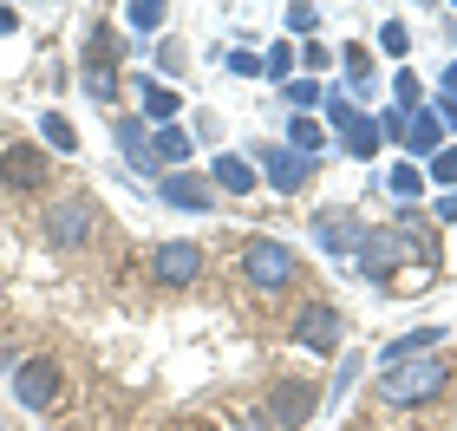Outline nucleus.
<instances>
[{
    "label": "nucleus",
    "instance_id": "obj_13",
    "mask_svg": "<svg viewBox=\"0 0 457 431\" xmlns=\"http://www.w3.org/2000/svg\"><path fill=\"white\" fill-rule=\"evenodd\" d=\"M112 137H118V151H124V163H131L137 177H163L157 157H151V125H144V118H118Z\"/></svg>",
    "mask_w": 457,
    "mask_h": 431
},
{
    "label": "nucleus",
    "instance_id": "obj_22",
    "mask_svg": "<svg viewBox=\"0 0 457 431\" xmlns=\"http://www.w3.org/2000/svg\"><path fill=\"white\" fill-rule=\"evenodd\" d=\"M163 20H170L163 0H131V7H124V27H131V33H157Z\"/></svg>",
    "mask_w": 457,
    "mask_h": 431
},
{
    "label": "nucleus",
    "instance_id": "obj_30",
    "mask_svg": "<svg viewBox=\"0 0 457 431\" xmlns=\"http://www.w3.org/2000/svg\"><path fill=\"white\" fill-rule=\"evenodd\" d=\"M360 373H366V360H360V353H346V360H340V373H334V385H327V393H334V399H346V385L360 379Z\"/></svg>",
    "mask_w": 457,
    "mask_h": 431
},
{
    "label": "nucleus",
    "instance_id": "obj_17",
    "mask_svg": "<svg viewBox=\"0 0 457 431\" xmlns=\"http://www.w3.org/2000/svg\"><path fill=\"white\" fill-rule=\"evenodd\" d=\"M137 112H144V125H170V118L183 112V98L170 92V86H151V79H137Z\"/></svg>",
    "mask_w": 457,
    "mask_h": 431
},
{
    "label": "nucleus",
    "instance_id": "obj_32",
    "mask_svg": "<svg viewBox=\"0 0 457 431\" xmlns=\"http://www.w3.org/2000/svg\"><path fill=\"white\" fill-rule=\"evenodd\" d=\"M228 72L236 79H262V59L255 53H228Z\"/></svg>",
    "mask_w": 457,
    "mask_h": 431
},
{
    "label": "nucleus",
    "instance_id": "obj_10",
    "mask_svg": "<svg viewBox=\"0 0 457 431\" xmlns=\"http://www.w3.org/2000/svg\"><path fill=\"white\" fill-rule=\"evenodd\" d=\"M203 275V249L196 242H157L151 249V281L157 287H190Z\"/></svg>",
    "mask_w": 457,
    "mask_h": 431
},
{
    "label": "nucleus",
    "instance_id": "obj_11",
    "mask_svg": "<svg viewBox=\"0 0 457 431\" xmlns=\"http://www.w3.org/2000/svg\"><path fill=\"white\" fill-rule=\"evenodd\" d=\"M157 196L170 203V210H190V216H210V210H216L210 177H196V170H163V177H157Z\"/></svg>",
    "mask_w": 457,
    "mask_h": 431
},
{
    "label": "nucleus",
    "instance_id": "obj_36",
    "mask_svg": "<svg viewBox=\"0 0 457 431\" xmlns=\"http://www.w3.org/2000/svg\"><path fill=\"white\" fill-rule=\"evenodd\" d=\"M0 431H7V419H0Z\"/></svg>",
    "mask_w": 457,
    "mask_h": 431
},
{
    "label": "nucleus",
    "instance_id": "obj_9",
    "mask_svg": "<svg viewBox=\"0 0 457 431\" xmlns=\"http://www.w3.org/2000/svg\"><path fill=\"white\" fill-rule=\"evenodd\" d=\"M248 163H255V177H268L281 196H295L301 183L314 177V157H295L287 144H255V151H248Z\"/></svg>",
    "mask_w": 457,
    "mask_h": 431
},
{
    "label": "nucleus",
    "instance_id": "obj_25",
    "mask_svg": "<svg viewBox=\"0 0 457 431\" xmlns=\"http://www.w3.org/2000/svg\"><path fill=\"white\" fill-rule=\"evenodd\" d=\"M425 177L438 183V190H457V151H451V144H445L438 157H431V170H425Z\"/></svg>",
    "mask_w": 457,
    "mask_h": 431
},
{
    "label": "nucleus",
    "instance_id": "obj_8",
    "mask_svg": "<svg viewBox=\"0 0 457 431\" xmlns=\"http://www.w3.org/2000/svg\"><path fill=\"white\" fill-rule=\"evenodd\" d=\"M327 118H334V131H340V151L346 157H379V125H372V118L360 112V105H346L340 92H327Z\"/></svg>",
    "mask_w": 457,
    "mask_h": 431
},
{
    "label": "nucleus",
    "instance_id": "obj_16",
    "mask_svg": "<svg viewBox=\"0 0 457 431\" xmlns=\"http://www.w3.org/2000/svg\"><path fill=\"white\" fill-rule=\"evenodd\" d=\"M438 346H445V327H419V334H405V340L379 346V366H405V360H425V353H438Z\"/></svg>",
    "mask_w": 457,
    "mask_h": 431
},
{
    "label": "nucleus",
    "instance_id": "obj_12",
    "mask_svg": "<svg viewBox=\"0 0 457 431\" xmlns=\"http://www.w3.org/2000/svg\"><path fill=\"white\" fill-rule=\"evenodd\" d=\"M314 242H320L327 255H360L366 222H360V216H340V210H320V216H314Z\"/></svg>",
    "mask_w": 457,
    "mask_h": 431
},
{
    "label": "nucleus",
    "instance_id": "obj_29",
    "mask_svg": "<svg viewBox=\"0 0 457 431\" xmlns=\"http://www.w3.org/2000/svg\"><path fill=\"white\" fill-rule=\"evenodd\" d=\"M340 66H346L353 86H366V79H372V72H366V66H372V53H366V46H346V53H340Z\"/></svg>",
    "mask_w": 457,
    "mask_h": 431
},
{
    "label": "nucleus",
    "instance_id": "obj_6",
    "mask_svg": "<svg viewBox=\"0 0 457 431\" xmlns=\"http://www.w3.org/2000/svg\"><path fill=\"white\" fill-rule=\"evenodd\" d=\"M314 412H320V385L314 379H281L275 393H268V431H301Z\"/></svg>",
    "mask_w": 457,
    "mask_h": 431
},
{
    "label": "nucleus",
    "instance_id": "obj_23",
    "mask_svg": "<svg viewBox=\"0 0 457 431\" xmlns=\"http://www.w3.org/2000/svg\"><path fill=\"white\" fill-rule=\"evenodd\" d=\"M287 151L295 157H320V125L314 118H295V125H287Z\"/></svg>",
    "mask_w": 457,
    "mask_h": 431
},
{
    "label": "nucleus",
    "instance_id": "obj_1",
    "mask_svg": "<svg viewBox=\"0 0 457 431\" xmlns=\"http://www.w3.org/2000/svg\"><path fill=\"white\" fill-rule=\"evenodd\" d=\"M236 275L255 287V294H281V287L301 281V255L287 249V242H275V236H248L242 255H236Z\"/></svg>",
    "mask_w": 457,
    "mask_h": 431
},
{
    "label": "nucleus",
    "instance_id": "obj_2",
    "mask_svg": "<svg viewBox=\"0 0 457 431\" xmlns=\"http://www.w3.org/2000/svg\"><path fill=\"white\" fill-rule=\"evenodd\" d=\"M39 229H46V242H53L59 255L92 249V236H98V210H92V196H53Z\"/></svg>",
    "mask_w": 457,
    "mask_h": 431
},
{
    "label": "nucleus",
    "instance_id": "obj_21",
    "mask_svg": "<svg viewBox=\"0 0 457 431\" xmlns=\"http://www.w3.org/2000/svg\"><path fill=\"white\" fill-rule=\"evenodd\" d=\"M386 190L399 196V203H419V190H425V170H419V163H392V170H386Z\"/></svg>",
    "mask_w": 457,
    "mask_h": 431
},
{
    "label": "nucleus",
    "instance_id": "obj_7",
    "mask_svg": "<svg viewBox=\"0 0 457 431\" xmlns=\"http://www.w3.org/2000/svg\"><path fill=\"white\" fill-rule=\"evenodd\" d=\"M0 183H7V190H46L53 183V157L39 151L33 137H13L7 151H0Z\"/></svg>",
    "mask_w": 457,
    "mask_h": 431
},
{
    "label": "nucleus",
    "instance_id": "obj_24",
    "mask_svg": "<svg viewBox=\"0 0 457 431\" xmlns=\"http://www.w3.org/2000/svg\"><path fill=\"white\" fill-rule=\"evenodd\" d=\"M86 98L112 105V98H118V72H112V66H86Z\"/></svg>",
    "mask_w": 457,
    "mask_h": 431
},
{
    "label": "nucleus",
    "instance_id": "obj_27",
    "mask_svg": "<svg viewBox=\"0 0 457 431\" xmlns=\"http://www.w3.org/2000/svg\"><path fill=\"white\" fill-rule=\"evenodd\" d=\"M262 72H268V79H295V46H268Z\"/></svg>",
    "mask_w": 457,
    "mask_h": 431
},
{
    "label": "nucleus",
    "instance_id": "obj_19",
    "mask_svg": "<svg viewBox=\"0 0 457 431\" xmlns=\"http://www.w3.org/2000/svg\"><path fill=\"white\" fill-rule=\"evenodd\" d=\"M118 53H124L118 33L105 27V20H92V27H86V66H112L118 72Z\"/></svg>",
    "mask_w": 457,
    "mask_h": 431
},
{
    "label": "nucleus",
    "instance_id": "obj_5",
    "mask_svg": "<svg viewBox=\"0 0 457 431\" xmlns=\"http://www.w3.org/2000/svg\"><path fill=\"white\" fill-rule=\"evenodd\" d=\"M59 393H66V373H59V360L33 353V360H20V366H13V399L27 405V412H53Z\"/></svg>",
    "mask_w": 457,
    "mask_h": 431
},
{
    "label": "nucleus",
    "instance_id": "obj_18",
    "mask_svg": "<svg viewBox=\"0 0 457 431\" xmlns=\"http://www.w3.org/2000/svg\"><path fill=\"white\" fill-rule=\"evenodd\" d=\"M151 157H157V170L190 163V131H183V125H157V131H151Z\"/></svg>",
    "mask_w": 457,
    "mask_h": 431
},
{
    "label": "nucleus",
    "instance_id": "obj_14",
    "mask_svg": "<svg viewBox=\"0 0 457 431\" xmlns=\"http://www.w3.org/2000/svg\"><path fill=\"white\" fill-rule=\"evenodd\" d=\"M255 183H262V177H255V163H248L242 151H222V157L210 163V190H216V196H248Z\"/></svg>",
    "mask_w": 457,
    "mask_h": 431
},
{
    "label": "nucleus",
    "instance_id": "obj_20",
    "mask_svg": "<svg viewBox=\"0 0 457 431\" xmlns=\"http://www.w3.org/2000/svg\"><path fill=\"white\" fill-rule=\"evenodd\" d=\"M39 137H46V151H59V157H72V151H79V131H72V118H66V112H46V118H39Z\"/></svg>",
    "mask_w": 457,
    "mask_h": 431
},
{
    "label": "nucleus",
    "instance_id": "obj_15",
    "mask_svg": "<svg viewBox=\"0 0 457 431\" xmlns=\"http://www.w3.org/2000/svg\"><path fill=\"white\" fill-rule=\"evenodd\" d=\"M399 144H405L411 157H438V151H445V125H438V112H431V105H419V112L405 118Z\"/></svg>",
    "mask_w": 457,
    "mask_h": 431
},
{
    "label": "nucleus",
    "instance_id": "obj_31",
    "mask_svg": "<svg viewBox=\"0 0 457 431\" xmlns=\"http://www.w3.org/2000/svg\"><path fill=\"white\" fill-rule=\"evenodd\" d=\"M320 98H327V92L314 86V79H287V105H301V112H307V105H320Z\"/></svg>",
    "mask_w": 457,
    "mask_h": 431
},
{
    "label": "nucleus",
    "instance_id": "obj_35",
    "mask_svg": "<svg viewBox=\"0 0 457 431\" xmlns=\"http://www.w3.org/2000/svg\"><path fill=\"white\" fill-rule=\"evenodd\" d=\"M13 27H20V13H13V7H0V33H13Z\"/></svg>",
    "mask_w": 457,
    "mask_h": 431
},
{
    "label": "nucleus",
    "instance_id": "obj_4",
    "mask_svg": "<svg viewBox=\"0 0 457 431\" xmlns=\"http://www.w3.org/2000/svg\"><path fill=\"white\" fill-rule=\"evenodd\" d=\"M287 334H295L307 353H340V340H346V314L334 301H301L295 307V320H287Z\"/></svg>",
    "mask_w": 457,
    "mask_h": 431
},
{
    "label": "nucleus",
    "instance_id": "obj_34",
    "mask_svg": "<svg viewBox=\"0 0 457 431\" xmlns=\"http://www.w3.org/2000/svg\"><path fill=\"white\" fill-rule=\"evenodd\" d=\"M438 222H457V190H445V196H438Z\"/></svg>",
    "mask_w": 457,
    "mask_h": 431
},
{
    "label": "nucleus",
    "instance_id": "obj_28",
    "mask_svg": "<svg viewBox=\"0 0 457 431\" xmlns=\"http://www.w3.org/2000/svg\"><path fill=\"white\" fill-rule=\"evenodd\" d=\"M281 20H287V33H301V39H314V27H320V7H287Z\"/></svg>",
    "mask_w": 457,
    "mask_h": 431
},
{
    "label": "nucleus",
    "instance_id": "obj_3",
    "mask_svg": "<svg viewBox=\"0 0 457 431\" xmlns=\"http://www.w3.org/2000/svg\"><path fill=\"white\" fill-rule=\"evenodd\" d=\"M438 385H451V366L438 353H425V360H405V366H386V379H379V393L386 405H425Z\"/></svg>",
    "mask_w": 457,
    "mask_h": 431
},
{
    "label": "nucleus",
    "instance_id": "obj_26",
    "mask_svg": "<svg viewBox=\"0 0 457 431\" xmlns=\"http://www.w3.org/2000/svg\"><path fill=\"white\" fill-rule=\"evenodd\" d=\"M379 46H386L392 59H405V53H411V33H405V20H386V27H379Z\"/></svg>",
    "mask_w": 457,
    "mask_h": 431
},
{
    "label": "nucleus",
    "instance_id": "obj_33",
    "mask_svg": "<svg viewBox=\"0 0 457 431\" xmlns=\"http://www.w3.org/2000/svg\"><path fill=\"white\" fill-rule=\"evenodd\" d=\"M438 105H457V59L445 66V79H438Z\"/></svg>",
    "mask_w": 457,
    "mask_h": 431
}]
</instances>
